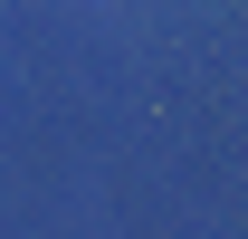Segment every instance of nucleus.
Segmentation results:
<instances>
[]
</instances>
